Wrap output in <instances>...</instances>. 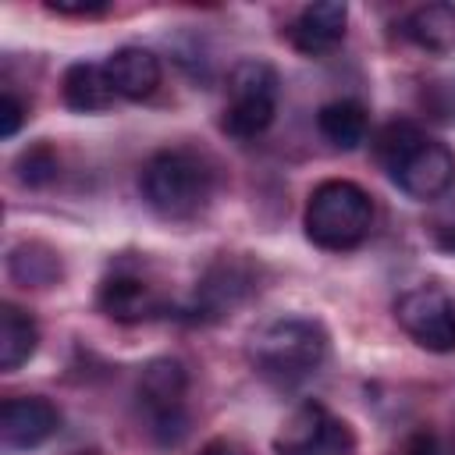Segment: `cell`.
Wrapping results in <instances>:
<instances>
[{
    "mask_svg": "<svg viewBox=\"0 0 455 455\" xmlns=\"http://www.w3.org/2000/svg\"><path fill=\"white\" fill-rule=\"evenodd\" d=\"M60 96L64 103L75 110V114H103L114 107L117 92L110 85V75L103 64H89V60H78L64 71L60 78Z\"/></svg>",
    "mask_w": 455,
    "mask_h": 455,
    "instance_id": "cell-13",
    "label": "cell"
},
{
    "mask_svg": "<svg viewBox=\"0 0 455 455\" xmlns=\"http://www.w3.org/2000/svg\"><path fill=\"white\" fill-rule=\"evenodd\" d=\"M277 455H355L352 427L320 402H302L274 437Z\"/></svg>",
    "mask_w": 455,
    "mask_h": 455,
    "instance_id": "cell-7",
    "label": "cell"
},
{
    "mask_svg": "<svg viewBox=\"0 0 455 455\" xmlns=\"http://www.w3.org/2000/svg\"><path fill=\"white\" fill-rule=\"evenodd\" d=\"M21 121H25V107H21V100H18L14 92H4V96H0V135H4V139L18 135Z\"/></svg>",
    "mask_w": 455,
    "mask_h": 455,
    "instance_id": "cell-22",
    "label": "cell"
},
{
    "mask_svg": "<svg viewBox=\"0 0 455 455\" xmlns=\"http://www.w3.org/2000/svg\"><path fill=\"white\" fill-rule=\"evenodd\" d=\"M252 291V274L245 263L238 259H220L206 270L203 284H199V309L206 316H224L228 309H235L245 295Z\"/></svg>",
    "mask_w": 455,
    "mask_h": 455,
    "instance_id": "cell-14",
    "label": "cell"
},
{
    "mask_svg": "<svg viewBox=\"0 0 455 455\" xmlns=\"http://www.w3.org/2000/svg\"><path fill=\"white\" fill-rule=\"evenodd\" d=\"M320 135L338 149H355L366 139V110L355 100H331L316 110Z\"/></svg>",
    "mask_w": 455,
    "mask_h": 455,
    "instance_id": "cell-17",
    "label": "cell"
},
{
    "mask_svg": "<svg viewBox=\"0 0 455 455\" xmlns=\"http://www.w3.org/2000/svg\"><path fill=\"white\" fill-rule=\"evenodd\" d=\"M139 188L146 206L164 220H192L199 217L217 188L213 164L196 149H160L146 160L139 174Z\"/></svg>",
    "mask_w": 455,
    "mask_h": 455,
    "instance_id": "cell-2",
    "label": "cell"
},
{
    "mask_svg": "<svg viewBox=\"0 0 455 455\" xmlns=\"http://www.w3.org/2000/svg\"><path fill=\"white\" fill-rule=\"evenodd\" d=\"M331 352V338L320 320L277 316L263 323L249 341V359L256 373L277 387H295L313 377Z\"/></svg>",
    "mask_w": 455,
    "mask_h": 455,
    "instance_id": "cell-3",
    "label": "cell"
},
{
    "mask_svg": "<svg viewBox=\"0 0 455 455\" xmlns=\"http://www.w3.org/2000/svg\"><path fill=\"white\" fill-rule=\"evenodd\" d=\"M373 156L387 171V178L419 203L444 196L455 181V153L448 149V142L430 139L409 117H395L377 128Z\"/></svg>",
    "mask_w": 455,
    "mask_h": 455,
    "instance_id": "cell-1",
    "label": "cell"
},
{
    "mask_svg": "<svg viewBox=\"0 0 455 455\" xmlns=\"http://www.w3.org/2000/svg\"><path fill=\"white\" fill-rule=\"evenodd\" d=\"M7 267H11V277H14V281H21V284H39V288L53 284L57 274H60L57 256H53L50 249H43V245H18V249L11 252V259H7Z\"/></svg>",
    "mask_w": 455,
    "mask_h": 455,
    "instance_id": "cell-18",
    "label": "cell"
},
{
    "mask_svg": "<svg viewBox=\"0 0 455 455\" xmlns=\"http://www.w3.org/2000/svg\"><path fill=\"white\" fill-rule=\"evenodd\" d=\"M96 306L103 309V316L117 320V323H146L153 316H160L164 302L156 295L153 284H146L142 277H132V274H114L100 284V295H96Z\"/></svg>",
    "mask_w": 455,
    "mask_h": 455,
    "instance_id": "cell-11",
    "label": "cell"
},
{
    "mask_svg": "<svg viewBox=\"0 0 455 455\" xmlns=\"http://www.w3.org/2000/svg\"><path fill=\"white\" fill-rule=\"evenodd\" d=\"M302 228L316 249L348 252L363 245L373 228V199L355 181H345V178L320 181L306 199Z\"/></svg>",
    "mask_w": 455,
    "mask_h": 455,
    "instance_id": "cell-4",
    "label": "cell"
},
{
    "mask_svg": "<svg viewBox=\"0 0 455 455\" xmlns=\"http://www.w3.org/2000/svg\"><path fill=\"white\" fill-rule=\"evenodd\" d=\"M281 100V75L263 57H245L228 71V103H224V132L231 139H256L274 124Z\"/></svg>",
    "mask_w": 455,
    "mask_h": 455,
    "instance_id": "cell-5",
    "label": "cell"
},
{
    "mask_svg": "<svg viewBox=\"0 0 455 455\" xmlns=\"http://www.w3.org/2000/svg\"><path fill=\"white\" fill-rule=\"evenodd\" d=\"M135 395H139V409L146 416L149 437L164 448L181 444V437L188 434V409H185L188 373H185V366L171 355L146 363Z\"/></svg>",
    "mask_w": 455,
    "mask_h": 455,
    "instance_id": "cell-6",
    "label": "cell"
},
{
    "mask_svg": "<svg viewBox=\"0 0 455 455\" xmlns=\"http://www.w3.org/2000/svg\"><path fill=\"white\" fill-rule=\"evenodd\" d=\"M60 430V409L43 395H18L0 405V441L11 451H32Z\"/></svg>",
    "mask_w": 455,
    "mask_h": 455,
    "instance_id": "cell-9",
    "label": "cell"
},
{
    "mask_svg": "<svg viewBox=\"0 0 455 455\" xmlns=\"http://www.w3.org/2000/svg\"><path fill=\"white\" fill-rule=\"evenodd\" d=\"M395 320L419 348L437 355L455 352V302L441 288L423 284L405 291L395 302Z\"/></svg>",
    "mask_w": 455,
    "mask_h": 455,
    "instance_id": "cell-8",
    "label": "cell"
},
{
    "mask_svg": "<svg viewBox=\"0 0 455 455\" xmlns=\"http://www.w3.org/2000/svg\"><path fill=\"white\" fill-rule=\"evenodd\" d=\"M402 32L423 53H455V4H423L409 11Z\"/></svg>",
    "mask_w": 455,
    "mask_h": 455,
    "instance_id": "cell-15",
    "label": "cell"
},
{
    "mask_svg": "<svg viewBox=\"0 0 455 455\" xmlns=\"http://www.w3.org/2000/svg\"><path fill=\"white\" fill-rule=\"evenodd\" d=\"M39 348V327L36 320L14 306V302H4L0 306V370L4 373H14L18 366H25Z\"/></svg>",
    "mask_w": 455,
    "mask_h": 455,
    "instance_id": "cell-16",
    "label": "cell"
},
{
    "mask_svg": "<svg viewBox=\"0 0 455 455\" xmlns=\"http://www.w3.org/2000/svg\"><path fill=\"white\" fill-rule=\"evenodd\" d=\"M110 85L121 100H149L160 85V60L146 46H121L103 60Z\"/></svg>",
    "mask_w": 455,
    "mask_h": 455,
    "instance_id": "cell-12",
    "label": "cell"
},
{
    "mask_svg": "<svg viewBox=\"0 0 455 455\" xmlns=\"http://www.w3.org/2000/svg\"><path fill=\"white\" fill-rule=\"evenodd\" d=\"M46 11L64 18H92L107 11V0H46Z\"/></svg>",
    "mask_w": 455,
    "mask_h": 455,
    "instance_id": "cell-21",
    "label": "cell"
},
{
    "mask_svg": "<svg viewBox=\"0 0 455 455\" xmlns=\"http://www.w3.org/2000/svg\"><path fill=\"white\" fill-rule=\"evenodd\" d=\"M18 178H21L25 185H32V188L53 181V178H57V156H53V149H50V146H32L28 153H21V160H18Z\"/></svg>",
    "mask_w": 455,
    "mask_h": 455,
    "instance_id": "cell-19",
    "label": "cell"
},
{
    "mask_svg": "<svg viewBox=\"0 0 455 455\" xmlns=\"http://www.w3.org/2000/svg\"><path fill=\"white\" fill-rule=\"evenodd\" d=\"M345 28L348 7L341 0H316L299 11V18L288 28V39L302 57H323L345 39Z\"/></svg>",
    "mask_w": 455,
    "mask_h": 455,
    "instance_id": "cell-10",
    "label": "cell"
},
{
    "mask_svg": "<svg viewBox=\"0 0 455 455\" xmlns=\"http://www.w3.org/2000/svg\"><path fill=\"white\" fill-rule=\"evenodd\" d=\"M199 455H249V451L238 441H231V437H213L210 444H203Z\"/></svg>",
    "mask_w": 455,
    "mask_h": 455,
    "instance_id": "cell-23",
    "label": "cell"
},
{
    "mask_svg": "<svg viewBox=\"0 0 455 455\" xmlns=\"http://www.w3.org/2000/svg\"><path fill=\"white\" fill-rule=\"evenodd\" d=\"M391 455H455V451H451V444H448L441 434L419 427V430H412Z\"/></svg>",
    "mask_w": 455,
    "mask_h": 455,
    "instance_id": "cell-20",
    "label": "cell"
}]
</instances>
